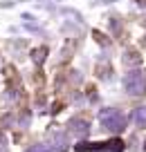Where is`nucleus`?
Returning a JSON list of instances; mask_svg holds the SVG:
<instances>
[{"instance_id": "7ed1b4c3", "label": "nucleus", "mask_w": 146, "mask_h": 152, "mask_svg": "<svg viewBox=\"0 0 146 152\" xmlns=\"http://www.w3.org/2000/svg\"><path fill=\"white\" fill-rule=\"evenodd\" d=\"M133 119H135L137 125H146V105H144V107H139V110H135Z\"/></svg>"}, {"instance_id": "f03ea898", "label": "nucleus", "mask_w": 146, "mask_h": 152, "mask_svg": "<svg viewBox=\"0 0 146 152\" xmlns=\"http://www.w3.org/2000/svg\"><path fill=\"white\" fill-rule=\"evenodd\" d=\"M124 87H126V92L133 94V96H144L146 94V74H142V72H130V74L124 78Z\"/></svg>"}, {"instance_id": "20e7f679", "label": "nucleus", "mask_w": 146, "mask_h": 152, "mask_svg": "<svg viewBox=\"0 0 146 152\" xmlns=\"http://www.w3.org/2000/svg\"><path fill=\"white\" fill-rule=\"evenodd\" d=\"M27 152H52V150H50L47 145H32Z\"/></svg>"}, {"instance_id": "f257e3e1", "label": "nucleus", "mask_w": 146, "mask_h": 152, "mask_svg": "<svg viewBox=\"0 0 146 152\" xmlns=\"http://www.w3.org/2000/svg\"><path fill=\"white\" fill-rule=\"evenodd\" d=\"M99 119H101V125L106 130H110V132H122L126 128V116L122 112H117V110H104L99 114Z\"/></svg>"}]
</instances>
